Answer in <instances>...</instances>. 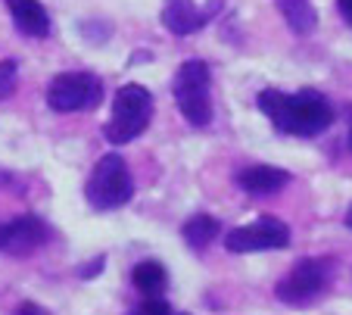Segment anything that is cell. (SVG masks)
I'll list each match as a JSON object with an SVG mask.
<instances>
[{"instance_id": "6da1fadb", "label": "cell", "mask_w": 352, "mask_h": 315, "mask_svg": "<svg viewBox=\"0 0 352 315\" xmlns=\"http://www.w3.org/2000/svg\"><path fill=\"white\" fill-rule=\"evenodd\" d=\"M259 109L280 134H293V138H315L333 125L331 100L315 87H302L296 94L265 87L259 91Z\"/></svg>"}, {"instance_id": "7a4b0ae2", "label": "cell", "mask_w": 352, "mask_h": 315, "mask_svg": "<svg viewBox=\"0 0 352 315\" xmlns=\"http://www.w3.org/2000/svg\"><path fill=\"white\" fill-rule=\"evenodd\" d=\"M153 119V94L144 85H125L113 97V116L103 125V138L116 147L138 141Z\"/></svg>"}, {"instance_id": "3957f363", "label": "cell", "mask_w": 352, "mask_h": 315, "mask_svg": "<svg viewBox=\"0 0 352 315\" xmlns=\"http://www.w3.org/2000/svg\"><path fill=\"white\" fill-rule=\"evenodd\" d=\"M131 197H134V178L125 156L119 153L100 156L94 172L85 182V200L100 213H113V209L125 206Z\"/></svg>"}, {"instance_id": "277c9868", "label": "cell", "mask_w": 352, "mask_h": 315, "mask_svg": "<svg viewBox=\"0 0 352 315\" xmlns=\"http://www.w3.org/2000/svg\"><path fill=\"white\" fill-rule=\"evenodd\" d=\"M209 85H212V72L203 60H187L178 66L172 81V94L178 103L181 116L190 122L193 128H206L212 122V97H209Z\"/></svg>"}, {"instance_id": "5b68a950", "label": "cell", "mask_w": 352, "mask_h": 315, "mask_svg": "<svg viewBox=\"0 0 352 315\" xmlns=\"http://www.w3.org/2000/svg\"><path fill=\"white\" fill-rule=\"evenodd\" d=\"M331 278H333V262L327 256H309V259H299L280 278L278 287H274V296L280 303H287V306H306V303L318 300L331 287Z\"/></svg>"}, {"instance_id": "8992f818", "label": "cell", "mask_w": 352, "mask_h": 315, "mask_svg": "<svg viewBox=\"0 0 352 315\" xmlns=\"http://www.w3.org/2000/svg\"><path fill=\"white\" fill-rule=\"evenodd\" d=\"M103 100V81L94 72H60L47 87V107L54 113H87Z\"/></svg>"}, {"instance_id": "52a82bcc", "label": "cell", "mask_w": 352, "mask_h": 315, "mask_svg": "<svg viewBox=\"0 0 352 315\" xmlns=\"http://www.w3.org/2000/svg\"><path fill=\"white\" fill-rule=\"evenodd\" d=\"M225 250L228 253H256V250H284L290 247V228L287 221L274 219V215H259L250 225L231 228L225 235Z\"/></svg>"}, {"instance_id": "ba28073f", "label": "cell", "mask_w": 352, "mask_h": 315, "mask_svg": "<svg viewBox=\"0 0 352 315\" xmlns=\"http://www.w3.org/2000/svg\"><path fill=\"white\" fill-rule=\"evenodd\" d=\"M50 237L47 221L38 215H16L10 221H0V253L7 256H25L38 250Z\"/></svg>"}, {"instance_id": "9c48e42d", "label": "cell", "mask_w": 352, "mask_h": 315, "mask_svg": "<svg viewBox=\"0 0 352 315\" xmlns=\"http://www.w3.org/2000/svg\"><path fill=\"white\" fill-rule=\"evenodd\" d=\"M221 3H225V0H209L206 7L199 10L193 0H166V7H162V25L172 34H178V38H187V34L199 32V28L206 25L221 10Z\"/></svg>"}, {"instance_id": "30bf717a", "label": "cell", "mask_w": 352, "mask_h": 315, "mask_svg": "<svg viewBox=\"0 0 352 315\" xmlns=\"http://www.w3.org/2000/svg\"><path fill=\"white\" fill-rule=\"evenodd\" d=\"M293 175L287 169H278V166H246L237 172V184L240 191L253 197H268V194H278L290 184Z\"/></svg>"}, {"instance_id": "8fae6325", "label": "cell", "mask_w": 352, "mask_h": 315, "mask_svg": "<svg viewBox=\"0 0 352 315\" xmlns=\"http://www.w3.org/2000/svg\"><path fill=\"white\" fill-rule=\"evenodd\" d=\"M7 7L22 34H28V38H47L50 34V16H47L41 0H7Z\"/></svg>"}, {"instance_id": "7c38bea8", "label": "cell", "mask_w": 352, "mask_h": 315, "mask_svg": "<svg viewBox=\"0 0 352 315\" xmlns=\"http://www.w3.org/2000/svg\"><path fill=\"white\" fill-rule=\"evenodd\" d=\"M274 7L293 34H312L318 28V10L312 7V0H274Z\"/></svg>"}, {"instance_id": "4fadbf2b", "label": "cell", "mask_w": 352, "mask_h": 315, "mask_svg": "<svg viewBox=\"0 0 352 315\" xmlns=\"http://www.w3.org/2000/svg\"><path fill=\"white\" fill-rule=\"evenodd\" d=\"M221 235V221L215 215H206V213H197L184 221V228H181V237L190 250H206L215 237Z\"/></svg>"}, {"instance_id": "5bb4252c", "label": "cell", "mask_w": 352, "mask_h": 315, "mask_svg": "<svg viewBox=\"0 0 352 315\" xmlns=\"http://www.w3.org/2000/svg\"><path fill=\"white\" fill-rule=\"evenodd\" d=\"M131 281L144 296H162L166 294V287H168V272H166L162 262L144 259V262H138V265L131 268Z\"/></svg>"}, {"instance_id": "9a60e30c", "label": "cell", "mask_w": 352, "mask_h": 315, "mask_svg": "<svg viewBox=\"0 0 352 315\" xmlns=\"http://www.w3.org/2000/svg\"><path fill=\"white\" fill-rule=\"evenodd\" d=\"M16 85H19V66H16V60H3L0 63V100L13 97Z\"/></svg>"}, {"instance_id": "2e32d148", "label": "cell", "mask_w": 352, "mask_h": 315, "mask_svg": "<svg viewBox=\"0 0 352 315\" xmlns=\"http://www.w3.org/2000/svg\"><path fill=\"white\" fill-rule=\"evenodd\" d=\"M131 315H172V306L162 296H146Z\"/></svg>"}, {"instance_id": "e0dca14e", "label": "cell", "mask_w": 352, "mask_h": 315, "mask_svg": "<svg viewBox=\"0 0 352 315\" xmlns=\"http://www.w3.org/2000/svg\"><path fill=\"white\" fill-rule=\"evenodd\" d=\"M103 265H107V259H103V256H97V259H91V262H87V265H81V268H78V275L87 281V278L100 275V272H103Z\"/></svg>"}, {"instance_id": "ac0fdd59", "label": "cell", "mask_w": 352, "mask_h": 315, "mask_svg": "<svg viewBox=\"0 0 352 315\" xmlns=\"http://www.w3.org/2000/svg\"><path fill=\"white\" fill-rule=\"evenodd\" d=\"M13 315H50L44 306H38V303H19V306L13 309Z\"/></svg>"}, {"instance_id": "d6986e66", "label": "cell", "mask_w": 352, "mask_h": 315, "mask_svg": "<svg viewBox=\"0 0 352 315\" xmlns=\"http://www.w3.org/2000/svg\"><path fill=\"white\" fill-rule=\"evenodd\" d=\"M337 7H340V16L352 25V0H337Z\"/></svg>"}, {"instance_id": "ffe728a7", "label": "cell", "mask_w": 352, "mask_h": 315, "mask_svg": "<svg viewBox=\"0 0 352 315\" xmlns=\"http://www.w3.org/2000/svg\"><path fill=\"white\" fill-rule=\"evenodd\" d=\"M346 228H352V206H349V213H346Z\"/></svg>"}, {"instance_id": "44dd1931", "label": "cell", "mask_w": 352, "mask_h": 315, "mask_svg": "<svg viewBox=\"0 0 352 315\" xmlns=\"http://www.w3.org/2000/svg\"><path fill=\"white\" fill-rule=\"evenodd\" d=\"M349 147H352V128H349Z\"/></svg>"}]
</instances>
